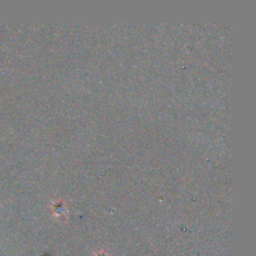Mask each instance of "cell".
<instances>
[{
  "label": "cell",
  "mask_w": 256,
  "mask_h": 256,
  "mask_svg": "<svg viewBox=\"0 0 256 256\" xmlns=\"http://www.w3.org/2000/svg\"><path fill=\"white\" fill-rule=\"evenodd\" d=\"M95 256H107L104 252H98V253H95Z\"/></svg>",
  "instance_id": "6da1fadb"
}]
</instances>
